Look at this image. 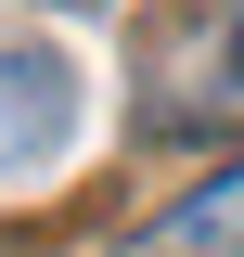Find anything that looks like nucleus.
Segmentation results:
<instances>
[{
  "label": "nucleus",
  "mask_w": 244,
  "mask_h": 257,
  "mask_svg": "<svg viewBox=\"0 0 244 257\" xmlns=\"http://www.w3.org/2000/svg\"><path fill=\"white\" fill-rule=\"evenodd\" d=\"M77 128V64L52 39H0V180H39Z\"/></svg>",
  "instance_id": "f03ea898"
},
{
  "label": "nucleus",
  "mask_w": 244,
  "mask_h": 257,
  "mask_svg": "<svg viewBox=\"0 0 244 257\" xmlns=\"http://www.w3.org/2000/svg\"><path fill=\"white\" fill-rule=\"evenodd\" d=\"M154 142H218L244 128V0H180L142 26V77H129Z\"/></svg>",
  "instance_id": "f257e3e1"
},
{
  "label": "nucleus",
  "mask_w": 244,
  "mask_h": 257,
  "mask_svg": "<svg viewBox=\"0 0 244 257\" xmlns=\"http://www.w3.org/2000/svg\"><path fill=\"white\" fill-rule=\"evenodd\" d=\"M129 257H244V155L206 167L167 219H142V244H129Z\"/></svg>",
  "instance_id": "7ed1b4c3"
}]
</instances>
